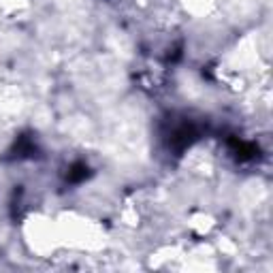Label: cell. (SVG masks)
Masks as SVG:
<instances>
[{
  "label": "cell",
  "mask_w": 273,
  "mask_h": 273,
  "mask_svg": "<svg viewBox=\"0 0 273 273\" xmlns=\"http://www.w3.org/2000/svg\"><path fill=\"white\" fill-rule=\"evenodd\" d=\"M86 177H88V166L81 164V162L73 164L71 173H69V179H71V181H81V179H86Z\"/></svg>",
  "instance_id": "1"
}]
</instances>
